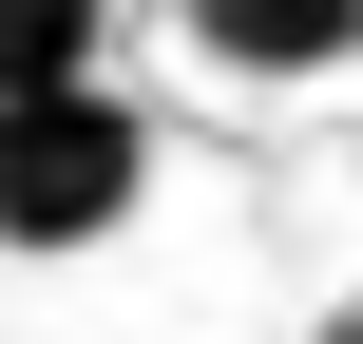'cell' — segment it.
<instances>
[{
  "mask_svg": "<svg viewBox=\"0 0 363 344\" xmlns=\"http://www.w3.org/2000/svg\"><path fill=\"white\" fill-rule=\"evenodd\" d=\"M134 192H153V115H134L115 77H77V96H0V249L77 268V249L134 230Z\"/></svg>",
  "mask_w": 363,
  "mask_h": 344,
  "instance_id": "6da1fadb",
  "label": "cell"
},
{
  "mask_svg": "<svg viewBox=\"0 0 363 344\" xmlns=\"http://www.w3.org/2000/svg\"><path fill=\"white\" fill-rule=\"evenodd\" d=\"M115 38V0H0V96H77Z\"/></svg>",
  "mask_w": 363,
  "mask_h": 344,
  "instance_id": "3957f363",
  "label": "cell"
},
{
  "mask_svg": "<svg viewBox=\"0 0 363 344\" xmlns=\"http://www.w3.org/2000/svg\"><path fill=\"white\" fill-rule=\"evenodd\" d=\"M172 38H191L211 77H345L363 0H172Z\"/></svg>",
  "mask_w": 363,
  "mask_h": 344,
  "instance_id": "7a4b0ae2",
  "label": "cell"
},
{
  "mask_svg": "<svg viewBox=\"0 0 363 344\" xmlns=\"http://www.w3.org/2000/svg\"><path fill=\"white\" fill-rule=\"evenodd\" d=\"M325 344H363V326H325Z\"/></svg>",
  "mask_w": 363,
  "mask_h": 344,
  "instance_id": "277c9868",
  "label": "cell"
}]
</instances>
